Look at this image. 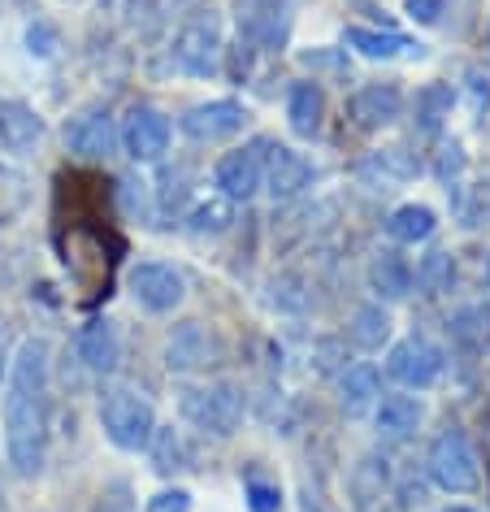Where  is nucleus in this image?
<instances>
[{
  "mask_svg": "<svg viewBox=\"0 0 490 512\" xmlns=\"http://www.w3.org/2000/svg\"><path fill=\"white\" fill-rule=\"evenodd\" d=\"M118 139L122 135H118V126H113L109 109H87L66 126V144L74 157H83V161H109L113 152H118Z\"/></svg>",
  "mask_w": 490,
  "mask_h": 512,
  "instance_id": "11",
  "label": "nucleus"
},
{
  "mask_svg": "<svg viewBox=\"0 0 490 512\" xmlns=\"http://www.w3.org/2000/svg\"><path fill=\"white\" fill-rule=\"evenodd\" d=\"M131 296L139 309L148 313H174L183 304L187 287H183V274L174 265H161V261H144L131 270Z\"/></svg>",
  "mask_w": 490,
  "mask_h": 512,
  "instance_id": "8",
  "label": "nucleus"
},
{
  "mask_svg": "<svg viewBox=\"0 0 490 512\" xmlns=\"http://www.w3.org/2000/svg\"><path fill=\"white\" fill-rule=\"evenodd\" d=\"M451 113V87L447 83H430L417 92V126L425 135H434L438 126H443V118Z\"/></svg>",
  "mask_w": 490,
  "mask_h": 512,
  "instance_id": "25",
  "label": "nucleus"
},
{
  "mask_svg": "<svg viewBox=\"0 0 490 512\" xmlns=\"http://www.w3.org/2000/svg\"><path fill=\"white\" fill-rule=\"evenodd\" d=\"M473 105H477V109H482V105H490V83L473 79Z\"/></svg>",
  "mask_w": 490,
  "mask_h": 512,
  "instance_id": "36",
  "label": "nucleus"
},
{
  "mask_svg": "<svg viewBox=\"0 0 490 512\" xmlns=\"http://www.w3.org/2000/svg\"><path fill=\"white\" fill-rule=\"evenodd\" d=\"M347 113H352V122L365 126V131H382V126H391L399 113H404V92H399L395 83H369L352 96Z\"/></svg>",
  "mask_w": 490,
  "mask_h": 512,
  "instance_id": "12",
  "label": "nucleus"
},
{
  "mask_svg": "<svg viewBox=\"0 0 490 512\" xmlns=\"http://www.w3.org/2000/svg\"><path fill=\"white\" fill-rule=\"evenodd\" d=\"M300 499H304V512H321V504H317V495H313V491H304Z\"/></svg>",
  "mask_w": 490,
  "mask_h": 512,
  "instance_id": "38",
  "label": "nucleus"
},
{
  "mask_svg": "<svg viewBox=\"0 0 490 512\" xmlns=\"http://www.w3.org/2000/svg\"><path fill=\"white\" fill-rule=\"evenodd\" d=\"M152 460H157V469L161 473H170V469H183V460H187V452H183V439H178L174 430H152Z\"/></svg>",
  "mask_w": 490,
  "mask_h": 512,
  "instance_id": "28",
  "label": "nucleus"
},
{
  "mask_svg": "<svg viewBox=\"0 0 490 512\" xmlns=\"http://www.w3.org/2000/svg\"><path fill=\"white\" fill-rule=\"evenodd\" d=\"M486 283H490V261H486Z\"/></svg>",
  "mask_w": 490,
  "mask_h": 512,
  "instance_id": "39",
  "label": "nucleus"
},
{
  "mask_svg": "<svg viewBox=\"0 0 490 512\" xmlns=\"http://www.w3.org/2000/svg\"><path fill=\"white\" fill-rule=\"evenodd\" d=\"M100 426H105L113 447H122V452H144L152 443V430H157V413H152V404L139 391L113 387L105 400H100Z\"/></svg>",
  "mask_w": 490,
  "mask_h": 512,
  "instance_id": "2",
  "label": "nucleus"
},
{
  "mask_svg": "<svg viewBox=\"0 0 490 512\" xmlns=\"http://www.w3.org/2000/svg\"><path fill=\"white\" fill-rule=\"evenodd\" d=\"M373 165H378L382 174H395V178H412V174H417V161H412L404 148H382L378 157H373Z\"/></svg>",
  "mask_w": 490,
  "mask_h": 512,
  "instance_id": "29",
  "label": "nucleus"
},
{
  "mask_svg": "<svg viewBox=\"0 0 490 512\" xmlns=\"http://www.w3.org/2000/svg\"><path fill=\"white\" fill-rule=\"evenodd\" d=\"M451 278H456V270H451V252H430L417 270V283L430 291V296H443L451 287Z\"/></svg>",
  "mask_w": 490,
  "mask_h": 512,
  "instance_id": "27",
  "label": "nucleus"
},
{
  "mask_svg": "<svg viewBox=\"0 0 490 512\" xmlns=\"http://www.w3.org/2000/svg\"><path fill=\"white\" fill-rule=\"evenodd\" d=\"M174 66L191 74V79H209L222 66V31L213 18H196L178 31L174 40Z\"/></svg>",
  "mask_w": 490,
  "mask_h": 512,
  "instance_id": "5",
  "label": "nucleus"
},
{
  "mask_svg": "<svg viewBox=\"0 0 490 512\" xmlns=\"http://www.w3.org/2000/svg\"><path fill=\"white\" fill-rule=\"evenodd\" d=\"M404 9H408V18H417V22H438L443 18V9H447V0H404Z\"/></svg>",
  "mask_w": 490,
  "mask_h": 512,
  "instance_id": "34",
  "label": "nucleus"
},
{
  "mask_svg": "<svg viewBox=\"0 0 490 512\" xmlns=\"http://www.w3.org/2000/svg\"><path fill=\"white\" fill-rule=\"evenodd\" d=\"M217 187H222L226 200H252L261 191V157L252 148L222 157L217 161Z\"/></svg>",
  "mask_w": 490,
  "mask_h": 512,
  "instance_id": "15",
  "label": "nucleus"
},
{
  "mask_svg": "<svg viewBox=\"0 0 490 512\" xmlns=\"http://www.w3.org/2000/svg\"><path fill=\"white\" fill-rule=\"evenodd\" d=\"M460 170H464V152H460V144H447L443 157H438V178H443V183H451V178H456Z\"/></svg>",
  "mask_w": 490,
  "mask_h": 512,
  "instance_id": "35",
  "label": "nucleus"
},
{
  "mask_svg": "<svg viewBox=\"0 0 490 512\" xmlns=\"http://www.w3.org/2000/svg\"><path fill=\"white\" fill-rule=\"evenodd\" d=\"M122 144L135 161H161L165 148H170V118L152 105H135L131 113H126Z\"/></svg>",
  "mask_w": 490,
  "mask_h": 512,
  "instance_id": "10",
  "label": "nucleus"
},
{
  "mask_svg": "<svg viewBox=\"0 0 490 512\" xmlns=\"http://www.w3.org/2000/svg\"><path fill=\"white\" fill-rule=\"evenodd\" d=\"M187 508H191V495L187 491H161V495L148 499L144 512H187Z\"/></svg>",
  "mask_w": 490,
  "mask_h": 512,
  "instance_id": "33",
  "label": "nucleus"
},
{
  "mask_svg": "<svg viewBox=\"0 0 490 512\" xmlns=\"http://www.w3.org/2000/svg\"><path fill=\"white\" fill-rule=\"evenodd\" d=\"M178 408L196 430L204 434H235L243 426V391L230 387V382H217V387H187L178 391Z\"/></svg>",
  "mask_w": 490,
  "mask_h": 512,
  "instance_id": "3",
  "label": "nucleus"
},
{
  "mask_svg": "<svg viewBox=\"0 0 490 512\" xmlns=\"http://www.w3.org/2000/svg\"><path fill=\"white\" fill-rule=\"evenodd\" d=\"M79 356L92 374H113V369H118L122 343H118V330H113L109 317H92V322L79 330Z\"/></svg>",
  "mask_w": 490,
  "mask_h": 512,
  "instance_id": "13",
  "label": "nucleus"
},
{
  "mask_svg": "<svg viewBox=\"0 0 490 512\" xmlns=\"http://www.w3.org/2000/svg\"><path fill=\"white\" fill-rule=\"evenodd\" d=\"M447 512H469V508H447Z\"/></svg>",
  "mask_w": 490,
  "mask_h": 512,
  "instance_id": "40",
  "label": "nucleus"
},
{
  "mask_svg": "<svg viewBox=\"0 0 490 512\" xmlns=\"http://www.w3.org/2000/svg\"><path fill=\"white\" fill-rule=\"evenodd\" d=\"M287 122L295 135L313 139L321 131V122H326V92L317 83H295L287 96Z\"/></svg>",
  "mask_w": 490,
  "mask_h": 512,
  "instance_id": "17",
  "label": "nucleus"
},
{
  "mask_svg": "<svg viewBox=\"0 0 490 512\" xmlns=\"http://www.w3.org/2000/svg\"><path fill=\"white\" fill-rule=\"evenodd\" d=\"M27 53L31 57H53L57 53V31L48 22H31L27 27Z\"/></svg>",
  "mask_w": 490,
  "mask_h": 512,
  "instance_id": "31",
  "label": "nucleus"
},
{
  "mask_svg": "<svg viewBox=\"0 0 490 512\" xmlns=\"http://www.w3.org/2000/svg\"><path fill=\"white\" fill-rule=\"evenodd\" d=\"M339 395H343V408H347L352 417L365 413V408L378 400V369H373V365H352V369H343Z\"/></svg>",
  "mask_w": 490,
  "mask_h": 512,
  "instance_id": "21",
  "label": "nucleus"
},
{
  "mask_svg": "<svg viewBox=\"0 0 490 512\" xmlns=\"http://www.w3.org/2000/svg\"><path fill=\"white\" fill-rule=\"evenodd\" d=\"M5 369H9V348H5V330H0V378H5Z\"/></svg>",
  "mask_w": 490,
  "mask_h": 512,
  "instance_id": "37",
  "label": "nucleus"
},
{
  "mask_svg": "<svg viewBox=\"0 0 490 512\" xmlns=\"http://www.w3.org/2000/svg\"><path fill=\"white\" fill-rule=\"evenodd\" d=\"M213 356H217V343L200 322L178 326V335L165 343V365L170 369H204L213 365Z\"/></svg>",
  "mask_w": 490,
  "mask_h": 512,
  "instance_id": "16",
  "label": "nucleus"
},
{
  "mask_svg": "<svg viewBox=\"0 0 490 512\" xmlns=\"http://www.w3.org/2000/svg\"><path fill=\"white\" fill-rule=\"evenodd\" d=\"M434 226H438V217H434V209H425V204H404V209H395L391 222H386L395 243H425L434 235Z\"/></svg>",
  "mask_w": 490,
  "mask_h": 512,
  "instance_id": "23",
  "label": "nucleus"
},
{
  "mask_svg": "<svg viewBox=\"0 0 490 512\" xmlns=\"http://www.w3.org/2000/svg\"><path fill=\"white\" fill-rule=\"evenodd\" d=\"M347 44H352L360 57H369V61L421 57V44L404 40V35H399V31H369V27H352V31H347Z\"/></svg>",
  "mask_w": 490,
  "mask_h": 512,
  "instance_id": "18",
  "label": "nucleus"
},
{
  "mask_svg": "<svg viewBox=\"0 0 490 512\" xmlns=\"http://www.w3.org/2000/svg\"><path fill=\"white\" fill-rule=\"evenodd\" d=\"M235 222V213H230V200L217 196V200H200L196 209H191V230L196 235H222Z\"/></svg>",
  "mask_w": 490,
  "mask_h": 512,
  "instance_id": "26",
  "label": "nucleus"
},
{
  "mask_svg": "<svg viewBox=\"0 0 490 512\" xmlns=\"http://www.w3.org/2000/svg\"><path fill=\"white\" fill-rule=\"evenodd\" d=\"M369 287L378 291L382 300H404L412 291V265L391 248L378 252L373 256V265H369Z\"/></svg>",
  "mask_w": 490,
  "mask_h": 512,
  "instance_id": "19",
  "label": "nucleus"
},
{
  "mask_svg": "<svg viewBox=\"0 0 490 512\" xmlns=\"http://www.w3.org/2000/svg\"><path fill=\"white\" fill-rule=\"evenodd\" d=\"M92 512H135V504H131V486H126V482H113L109 491L100 495V504H96Z\"/></svg>",
  "mask_w": 490,
  "mask_h": 512,
  "instance_id": "32",
  "label": "nucleus"
},
{
  "mask_svg": "<svg viewBox=\"0 0 490 512\" xmlns=\"http://www.w3.org/2000/svg\"><path fill=\"white\" fill-rule=\"evenodd\" d=\"M5 456L14 473L35 478L48 456V343L27 339L5 387Z\"/></svg>",
  "mask_w": 490,
  "mask_h": 512,
  "instance_id": "1",
  "label": "nucleus"
},
{
  "mask_svg": "<svg viewBox=\"0 0 490 512\" xmlns=\"http://www.w3.org/2000/svg\"><path fill=\"white\" fill-rule=\"evenodd\" d=\"M447 326H451V339L464 343V348H482L490 339V313L482 304H464V309H456Z\"/></svg>",
  "mask_w": 490,
  "mask_h": 512,
  "instance_id": "24",
  "label": "nucleus"
},
{
  "mask_svg": "<svg viewBox=\"0 0 490 512\" xmlns=\"http://www.w3.org/2000/svg\"><path fill=\"white\" fill-rule=\"evenodd\" d=\"M386 374H391L395 382H404V387H434L438 374H443V352L434 348L430 339L412 335V339H399L391 356H386Z\"/></svg>",
  "mask_w": 490,
  "mask_h": 512,
  "instance_id": "7",
  "label": "nucleus"
},
{
  "mask_svg": "<svg viewBox=\"0 0 490 512\" xmlns=\"http://www.w3.org/2000/svg\"><path fill=\"white\" fill-rule=\"evenodd\" d=\"M248 126V109L239 100H209V105H196L183 113V131L196 144H222V139L239 135Z\"/></svg>",
  "mask_w": 490,
  "mask_h": 512,
  "instance_id": "9",
  "label": "nucleus"
},
{
  "mask_svg": "<svg viewBox=\"0 0 490 512\" xmlns=\"http://www.w3.org/2000/svg\"><path fill=\"white\" fill-rule=\"evenodd\" d=\"M347 335H352L356 348H365V352H382V343L391 339V317H386L382 304H365V309H356L352 326H347Z\"/></svg>",
  "mask_w": 490,
  "mask_h": 512,
  "instance_id": "22",
  "label": "nucleus"
},
{
  "mask_svg": "<svg viewBox=\"0 0 490 512\" xmlns=\"http://www.w3.org/2000/svg\"><path fill=\"white\" fill-rule=\"evenodd\" d=\"M278 504H282V495H278L274 482H261V478L248 482V508L252 512H278Z\"/></svg>",
  "mask_w": 490,
  "mask_h": 512,
  "instance_id": "30",
  "label": "nucleus"
},
{
  "mask_svg": "<svg viewBox=\"0 0 490 512\" xmlns=\"http://www.w3.org/2000/svg\"><path fill=\"white\" fill-rule=\"evenodd\" d=\"M44 139V118L27 100H0V144L9 152H27Z\"/></svg>",
  "mask_w": 490,
  "mask_h": 512,
  "instance_id": "14",
  "label": "nucleus"
},
{
  "mask_svg": "<svg viewBox=\"0 0 490 512\" xmlns=\"http://www.w3.org/2000/svg\"><path fill=\"white\" fill-rule=\"evenodd\" d=\"M261 187H269L274 200H295L300 191L317 183V165L304 161L300 152H291L287 144H261Z\"/></svg>",
  "mask_w": 490,
  "mask_h": 512,
  "instance_id": "6",
  "label": "nucleus"
},
{
  "mask_svg": "<svg viewBox=\"0 0 490 512\" xmlns=\"http://www.w3.org/2000/svg\"><path fill=\"white\" fill-rule=\"evenodd\" d=\"M430 478L451 495L477 491L482 473H477V456H473V447H469V439H464L460 430L438 434V443L430 447Z\"/></svg>",
  "mask_w": 490,
  "mask_h": 512,
  "instance_id": "4",
  "label": "nucleus"
},
{
  "mask_svg": "<svg viewBox=\"0 0 490 512\" xmlns=\"http://www.w3.org/2000/svg\"><path fill=\"white\" fill-rule=\"evenodd\" d=\"M373 421H378L386 439H408L421 426V400H412V395H382Z\"/></svg>",
  "mask_w": 490,
  "mask_h": 512,
  "instance_id": "20",
  "label": "nucleus"
}]
</instances>
